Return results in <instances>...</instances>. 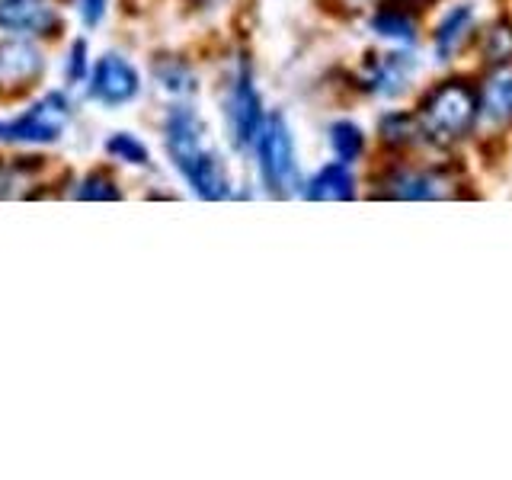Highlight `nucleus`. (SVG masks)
I'll return each instance as SVG.
<instances>
[{
	"label": "nucleus",
	"mask_w": 512,
	"mask_h": 480,
	"mask_svg": "<svg viewBox=\"0 0 512 480\" xmlns=\"http://www.w3.org/2000/svg\"><path fill=\"white\" fill-rule=\"evenodd\" d=\"M480 84V119L490 128H512V61L484 68Z\"/></svg>",
	"instance_id": "obj_12"
},
{
	"label": "nucleus",
	"mask_w": 512,
	"mask_h": 480,
	"mask_svg": "<svg viewBox=\"0 0 512 480\" xmlns=\"http://www.w3.org/2000/svg\"><path fill=\"white\" fill-rule=\"evenodd\" d=\"M256 151V173H260V183L269 196L285 199L298 192L301 186V173H298V148H295V135L292 125L285 122L279 112H269L260 135L253 141Z\"/></svg>",
	"instance_id": "obj_3"
},
{
	"label": "nucleus",
	"mask_w": 512,
	"mask_h": 480,
	"mask_svg": "<svg viewBox=\"0 0 512 480\" xmlns=\"http://www.w3.org/2000/svg\"><path fill=\"white\" fill-rule=\"evenodd\" d=\"M71 122V103L64 93H45L32 103L23 116L0 122V141L4 144H52L64 135Z\"/></svg>",
	"instance_id": "obj_6"
},
{
	"label": "nucleus",
	"mask_w": 512,
	"mask_h": 480,
	"mask_svg": "<svg viewBox=\"0 0 512 480\" xmlns=\"http://www.w3.org/2000/svg\"><path fill=\"white\" fill-rule=\"evenodd\" d=\"M301 196L311 202H349L359 199V176L349 164L330 160V164L317 167L308 183H301Z\"/></svg>",
	"instance_id": "obj_15"
},
{
	"label": "nucleus",
	"mask_w": 512,
	"mask_h": 480,
	"mask_svg": "<svg viewBox=\"0 0 512 480\" xmlns=\"http://www.w3.org/2000/svg\"><path fill=\"white\" fill-rule=\"evenodd\" d=\"M154 77H157V84L164 87L167 93H173V96H192L199 90L192 68L183 58H173V55L154 61Z\"/></svg>",
	"instance_id": "obj_19"
},
{
	"label": "nucleus",
	"mask_w": 512,
	"mask_h": 480,
	"mask_svg": "<svg viewBox=\"0 0 512 480\" xmlns=\"http://www.w3.org/2000/svg\"><path fill=\"white\" fill-rule=\"evenodd\" d=\"M186 183L205 202H221L231 196V176H228V167H224L218 151H205L196 164L189 167Z\"/></svg>",
	"instance_id": "obj_16"
},
{
	"label": "nucleus",
	"mask_w": 512,
	"mask_h": 480,
	"mask_svg": "<svg viewBox=\"0 0 512 480\" xmlns=\"http://www.w3.org/2000/svg\"><path fill=\"white\" fill-rule=\"evenodd\" d=\"M365 29L388 48H416L423 39V10L407 0H378L368 13Z\"/></svg>",
	"instance_id": "obj_8"
},
{
	"label": "nucleus",
	"mask_w": 512,
	"mask_h": 480,
	"mask_svg": "<svg viewBox=\"0 0 512 480\" xmlns=\"http://www.w3.org/2000/svg\"><path fill=\"white\" fill-rule=\"evenodd\" d=\"M416 74H420V61H416L413 48L368 52L356 74V90L375 96V100H397L413 87Z\"/></svg>",
	"instance_id": "obj_5"
},
{
	"label": "nucleus",
	"mask_w": 512,
	"mask_h": 480,
	"mask_svg": "<svg viewBox=\"0 0 512 480\" xmlns=\"http://www.w3.org/2000/svg\"><path fill=\"white\" fill-rule=\"evenodd\" d=\"M202 4H208V0H202Z\"/></svg>",
	"instance_id": "obj_24"
},
{
	"label": "nucleus",
	"mask_w": 512,
	"mask_h": 480,
	"mask_svg": "<svg viewBox=\"0 0 512 480\" xmlns=\"http://www.w3.org/2000/svg\"><path fill=\"white\" fill-rule=\"evenodd\" d=\"M0 32L48 39L61 32V16L42 0H0Z\"/></svg>",
	"instance_id": "obj_11"
},
{
	"label": "nucleus",
	"mask_w": 512,
	"mask_h": 480,
	"mask_svg": "<svg viewBox=\"0 0 512 480\" xmlns=\"http://www.w3.org/2000/svg\"><path fill=\"white\" fill-rule=\"evenodd\" d=\"M474 55L480 58V68L512 61V13H496L490 23H480Z\"/></svg>",
	"instance_id": "obj_17"
},
{
	"label": "nucleus",
	"mask_w": 512,
	"mask_h": 480,
	"mask_svg": "<svg viewBox=\"0 0 512 480\" xmlns=\"http://www.w3.org/2000/svg\"><path fill=\"white\" fill-rule=\"evenodd\" d=\"M141 93V77L135 64L119 52H106L90 74V96L106 109L128 106Z\"/></svg>",
	"instance_id": "obj_9"
},
{
	"label": "nucleus",
	"mask_w": 512,
	"mask_h": 480,
	"mask_svg": "<svg viewBox=\"0 0 512 480\" xmlns=\"http://www.w3.org/2000/svg\"><path fill=\"white\" fill-rule=\"evenodd\" d=\"M74 196L77 199H90V202H109V199L116 202V199H122V189L116 186V180H112L106 170H93L77 183Z\"/></svg>",
	"instance_id": "obj_21"
},
{
	"label": "nucleus",
	"mask_w": 512,
	"mask_h": 480,
	"mask_svg": "<svg viewBox=\"0 0 512 480\" xmlns=\"http://www.w3.org/2000/svg\"><path fill=\"white\" fill-rule=\"evenodd\" d=\"M375 144L381 157H410L420 151L423 135L413 109H384L375 122Z\"/></svg>",
	"instance_id": "obj_13"
},
{
	"label": "nucleus",
	"mask_w": 512,
	"mask_h": 480,
	"mask_svg": "<svg viewBox=\"0 0 512 480\" xmlns=\"http://www.w3.org/2000/svg\"><path fill=\"white\" fill-rule=\"evenodd\" d=\"M461 186L458 167L439 164H416L410 157H384L381 167L372 173V196L394 202H439L452 199Z\"/></svg>",
	"instance_id": "obj_2"
},
{
	"label": "nucleus",
	"mask_w": 512,
	"mask_h": 480,
	"mask_svg": "<svg viewBox=\"0 0 512 480\" xmlns=\"http://www.w3.org/2000/svg\"><path fill=\"white\" fill-rule=\"evenodd\" d=\"M477 32H480V16H477L474 4L461 0V4L445 7L442 16L436 20V26L429 29L432 58L442 61V64H452L461 55L474 52Z\"/></svg>",
	"instance_id": "obj_7"
},
{
	"label": "nucleus",
	"mask_w": 512,
	"mask_h": 480,
	"mask_svg": "<svg viewBox=\"0 0 512 480\" xmlns=\"http://www.w3.org/2000/svg\"><path fill=\"white\" fill-rule=\"evenodd\" d=\"M109 0H77V10H80V20L87 26H96L106 16Z\"/></svg>",
	"instance_id": "obj_23"
},
{
	"label": "nucleus",
	"mask_w": 512,
	"mask_h": 480,
	"mask_svg": "<svg viewBox=\"0 0 512 480\" xmlns=\"http://www.w3.org/2000/svg\"><path fill=\"white\" fill-rule=\"evenodd\" d=\"M266 122L263 96L256 90V80L247 61L237 64L228 90H224V125H228V138L237 151H250L256 135Z\"/></svg>",
	"instance_id": "obj_4"
},
{
	"label": "nucleus",
	"mask_w": 512,
	"mask_h": 480,
	"mask_svg": "<svg viewBox=\"0 0 512 480\" xmlns=\"http://www.w3.org/2000/svg\"><path fill=\"white\" fill-rule=\"evenodd\" d=\"M45 68L42 52L26 39L0 45V90H26Z\"/></svg>",
	"instance_id": "obj_14"
},
{
	"label": "nucleus",
	"mask_w": 512,
	"mask_h": 480,
	"mask_svg": "<svg viewBox=\"0 0 512 480\" xmlns=\"http://www.w3.org/2000/svg\"><path fill=\"white\" fill-rule=\"evenodd\" d=\"M413 116L420 122L423 148L436 154H455L477 138L480 125V84L471 74H448L432 80L413 103Z\"/></svg>",
	"instance_id": "obj_1"
},
{
	"label": "nucleus",
	"mask_w": 512,
	"mask_h": 480,
	"mask_svg": "<svg viewBox=\"0 0 512 480\" xmlns=\"http://www.w3.org/2000/svg\"><path fill=\"white\" fill-rule=\"evenodd\" d=\"M327 144H330V154L333 160L340 164L356 167L368 157V132L352 119H333L327 125Z\"/></svg>",
	"instance_id": "obj_18"
},
{
	"label": "nucleus",
	"mask_w": 512,
	"mask_h": 480,
	"mask_svg": "<svg viewBox=\"0 0 512 480\" xmlns=\"http://www.w3.org/2000/svg\"><path fill=\"white\" fill-rule=\"evenodd\" d=\"M84 74H87V42L77 39L68 55V84H80Z\"/></svg>",
	"instance_id": "obj_22"
},
{
	"label": "nucleus",
	"mask_w": 512,
	"mask_h": 480,
	"mask_svg": "<svg viewBox=\"0 0 512 480\" xmlns=\"http://www.w3.org/2000/svg\"><path fill=\"white\" fill-rule=\"evenodd\" d=\"M106 154L122 160V164H135V167H151V151L141 138L132 132H116L106 138Z\"/></svg>",
	"instance_id": "obj_20"
},
{
	"label": "nucleus",
	"mask_w": 512,
	"mask_h": 480,
	"mask_svg": "<svg viewBox=\"0 0 512 480\" xmlns=\"http://www.w3.org/2000/svg\"><path fill=\"white\" fill-rule=\"evenodd\" d=\"M164 144H167L173 167L186 176L189 167L208 151L205 148V125L199 119V112L192 106H173L164 122Z\"/></svg>",
	"instance_id": "obj_10"
}]
</instances>
